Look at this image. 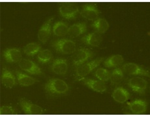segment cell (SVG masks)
<instances>
[{
  "mask_svg": "<svg viewBox=\"0 0 150 118\" xmlns=\"http://www.w3.org/2000/svg\"><path fill=\"white\" fill-rule=\"evenodd\" d=\"M43 89L46 94L52 98L66 95L70 91V87L67 83L59 78L48 79L43 86Z\"/></svg>",
  "mask_w": 150,
  "mask_h": 118,
  "instance_id": "6da1fadb",
  "label": "cell"
},
{
  "mask_svg": "<svg viewBox=\"0 0 150 118\" xmlns=\"http://www.w3.org/2000/svg\"><path fill=\"white\" fill-rule=\"evenodd\" d=\"M103 59L104 58H99L88 62H85L75 68L74 78L76 81L82 80L86 76H87L92 71L99 67L100 63L103 62Z\"/></svg>",
  "mask_w": 150,
  "mask_h": 118,
  "instance_id": "7a4b0ae2",
  "label": "cell"
},
{
  "mask_svg": "<svg viewBox=\"0 0 150 118\" xmlns=\"http://www.w3.org/2000/svg\"><path fill=\"white\" fill-rule=\"evenodd\" d=\"M51 46L57 53L62 54H73L76 50V43L69 39H59L52 41Z\"/></svg>",
  "mask_w": 150,
  "mask_h": 118,
  "instance_id": "3957f363",
  "label": "cell"
},
{
  "mask_svg": "<svg viewBox=\"0 0 150 118\" xmlns=\"http://www.w3.org/2000/svg\"><path fill=\"white\" fill-rule=\"evenodd\" d=\"M94 54L89 49L80 47L74 51L72 56V64L75 68L79 67L83 63L86 62L89 59L93 58Z\"/></svg>",
  "mask_w": 150,
  "mask_h": 118,
  "instance_id": "277c9868",
  "label": "cell"
},
{
  "mask_svg": "<svg viewBox=\"0 0 150 118\" xmlns=\"http://www.w3.org/2000/svg\"><path fill=\"white\" fill-rule=\"evenodd\" d=\"M59 13L65 19H75L79 13V7L75 3H63L59 7Z\"/></svg>",
  "mask_w": 150,
  "mask_h": 118,
  "instance_id": "5b68a950",
  "label": "cell"
},
{
  "mask_svg": "<svg viewBox=\"0 0 150 118\" xmlns=\"http://www.w3.org/2000/svg\"><path fill=\"white\" fill-rule=\"evenodd\" d=\"M127 85L134 93L139 94L140 95H143L146 93L148 89V83L142 77L135 76L128 80Z\"/></svg>",
  "mask_w": 150,
  "mask_h": 118,
  "instance_id": "8992f818",
  "label": "cell"
},
{
  "mask_svg": "<svg viewBox=\"0 0 150 118\" xmlns=\"http://www.w3.org/2000/svg\"><path fill=\"white\" fill-rule=\"evenodd\" d=\"M18 66L21 68V70L26 72L30 74L35 75V76H45V74L43 72L39 65L31 60L22 59L18 62Z\"/></svg>",
  "mask_w": 150,
  "mask_h": 118,
  "instance_id": "52a82bcc",
  "label": "cell"
},
{
  "mask_svg": "<svg viewBox=\"0 0 150 118\" xmlns=\"http://www.w3.org/2000/svg\"><path fill=\"white\" fill-rule=\"evenodd\" d=\"M19 105L22 111L27 115H43L44 109L25 99H19Z\"/></svg>",
  "mask_w": 150,
  "mask_h": 118,
  "instance_id": "ba28073f",
  "label": "cell"
},
{
  "mask_svg": "<svg viewBox=\"0 0 150 118\" xmlns=\"http://www.w3.org/2000/svg\"><path fill=\"white\" fill-rule=\"evenodd\" d=\"M124 72L129 76H143L150 77L149 71L135 63H127L122 67Z\"/></svg>",
  "mask_w": 150,
  "mask_h": 118,
  "instance_id": "9c48e42d",
  "label": "cell"
},
{
  "mask_svg": "<svg viewBox=\"0 0 150 118\" xmlns=\"http://www.w3.org/2000/svg\"><path fill=\"white\" fill-rule=\"evenodd\" d=\"M50 70L52 72L59 76L66 75L69 70L67 60L63 58H57L54 60L50 64Z\"/></svg>",
  "mask_w": 150,
  "mask_h": 118,
  "instance_id": "30bf717a",
  "label": "cell"
},
{
  "mask_svg": "<svg viewBox=\"0 0 150 118\" xmlns=\"http://www.w3.org/2000/svg\"><path fill=\"white\" fill-rule=\"evenodd\" d=\"M54 19V16H51L50 19H48L42 24L39 30L37 37H38L39 41L43 44H45L50 37L52 34V23Z\"/></svg>",
  "mask_w": 150,
  "mask_h": 118,
  "instance_id": "8fae6325",
  "label": "cell"
},
{
  "mask_svg": "<svg viewBox=\"0 0 150 118\" xmlns=\"http://www.w3.org/2000/svg\"><path fill=\"white\" fill-rule=\"evenodd\" d=\"M101 12L98 9L96 5L87 4L83 6L80 14L83 18L89 21H95L99 18V15Z\"/></svg>",
  "mask_w": 150,
  "mask_h": 118,
  "instance_id": "7c38bea8",
  "label": "cell"
},
{
  "mask_svg": "<svg viewBox=\"0 0 150 118\" xmlns=\"http://www.w3.org/2000/svg\"><path fill=\"white\" fill-rule=\"evenodd\" d=\"M11 70L3 68L1 74V83L5 87L12 89L17 85L16 77Z\"/></svg>",
  "mask_w": 150,
  "mask_h": 118,
  "instance_id": "4fadbf2b",
  "label": "cell"
},
{
  "mask_svg": "<svg viewBox=\"0 0 150 118\" xmlns=\"http://www.w3.org/2000/svg\"><path fill=\"white\" fill-rule=\"evenodd\" d=\"M148 104L146 100H135L134 101L127 103V108L133 114L142 115L147 111Z\"/></svg>",
  "mask_w": 150,
  "mask_h": 118,
  "instance_id": "5bb4252c",
  "label": "cell"
},
{
  "mask_svg": "<svg viewBox=\"0 0 150 118\" xmlns=\"http://www.w3.org/2000/svg\"><path fill=\"white\" fill-rule=\"evenodd\" d=\"M2 54L8 63L19 62L22 59V54L20 49L7 48L3 51Z\"/></svg>",
  "mask_w": 150,
  "mask_h": 118,
  "instance_id": "9a60e30c",
  "label": "cell"
},
{
  "mask_svg": "<svg viewBox=\"0 0 150 118\" xmlns=\"http://www.w3.org/2000/svg\"><path fill=\"white\" fill-rule=\"evenodd\" d=\"M82 83L87 87L98 93H104L107 91V87L105 83L99 79L96 80L90 78H83L82 79Z\"/></svg>",
  "mask_w": 150,
  "mask_h": 118,
  "instance_id": "2e32d148",
  "label": "cell"
},
{
  "mask_svg": "<svg viewBox=\"0 0 150 118\" xmlns=\"http://www.w3.org/2000/svg\"><path fill=\"white\" fill-rule=\"evenodd\" d=\"M80 41L84 44L92 47H99L103 41V37L101 34L96 31L83 36Z\"/></svg>",
  "mask_w": 150,
  "mask_h": 118,
  "instance_id": "e0dca14e",
  "label": "cell"
},
{
  "mask_svg": "<svg viewBox=\"0 0 150 118\" xmlns=\"http://www.w3.org/2000/svg\"><path fill=\"white\" fill-rule=\"evenodd\" d=\"M14 73H15L18 83L22 87H30V86L34 85L35 83L39 82V80L34 77L28 76V74L23 73L19 70H15Z\"/></svg>",
  "mask_w": 150,
  "mask_h": 118,
  "instance_id": "ac0fdd59",
  "label": "cell"
},
{
  "mask_svg": "<svg viewBox=\"0 0 150 118\" xmlns=\"http://www.w3.org/2000/svg\"><path fill=\"white\" fill-rule=\"evenodd\" d=\"M112 97L116 102L120 104H123L130 99L131 94L124 87H117L112 92Z\"/></svg>",
  "mask_w": 150,
  "mask_h": 118,
  "instance_id": "d6986e66",
  "label": "cell"
},
{
  "mask_svg": "<svg viewBox=\"0 0 150 118\" xmlns=\"http://www.w3.org/2000/svg\"><path fill=\"white\" fill-rule=\"evenodd\" d=\"M86 31H87V24L86 22H77L69 28L67 35L71 38H75L86 33Z\"/></svg>",
  "mask_w": 150,
  "mask_h": 118,
  "instance_id": "ffe728a7",
  "label": "cell"
},
{
  "mask_svg": "<svg viewBox=\"0 0 150 118\" xmlns=\"http://www.w3.org/2000/svg\"><path fill=\"white\" fill-rule=\"evenodd\" d=\"M69 26L67 23L58 21L54 23L52 27V33L54 36L57 37H63L68 34Z\"/></svg>",
  "mask_w": 150,
  "mask_h": 118,
  "instance_id": "44dd1931",
  "label": "cell"
},
{
  "mask_svg": "<svg viewBox=\"0 0 150 118\" xmlns=\"http://www.w3.org/2000/svg\"><path fill=\"white\" fill-rule=\"evenodd\" d=\"M91 28L99 34H105L109 28V24L106 19L103 18H98L91 23Z\"/></svg>",
  "mask_w": 150,
  "mask_h": 118,
  "instance_id": "7402d4cb",
  "label": "cell"
},
{
  "mask_svg": "<svg viewBox=\"0 0 150 118\" xmlns=\"http://www.w3.org/2000/svg\"><path fill=\"white\" fill-rule=\"evenodd\" d=\"M123 62V57L121 54H115L106 59L104 61L103 64L106 68H113L122 65Z\"/></svg>",
  "mask_w": 150,
  "mask_h": 118,
  "instance_id": "603a6c76",
  "label": "cell"
},
{
  "mask_svg": "<svg viewBox=\"0 0 150 118\" xmlns=\"http://www.w3.org/2000/svg\"><path fill=\"white\" fill-rule=\"evenodd\" d=\"M123 78V72L120 68H115L110 73V84L111 86L119 85L122 82Z\"/></svg>",
  "mask_w": 150,
  "mask_h": 118,
  "instance_id": "cb8c5ba5",
  "label": "cell"
},
{
  "mask_svg": "<svg viewBox=\"0 0 150 118\" xmlns=\"http://www.w3.org/2000/svg\"><path fill=\"white\" fill-rule=\"evenodd\" d=\"M53 58L52 52L49 49H43L40 51L37 55V60L41 64H47Z\"/></svg>",
  "mask_w": 150,
  "mask_h": 118,
  "instance_id": "d4e9b609",
  "label": "cell"
},
{
  "mask_svg": "<svg viewBox=\"0 0 150 118\" xmlns=\"http://www.w3.org/2000/svg\"><path fill=\"white\" fill-rule=\"evenodd\" d=\"M41 46L37 43H30L24 48V53L28 56H33L41 51Z\"/></svg>",
  "mask_w": 150,
  "mask_h": 118,
  "instance_id": "484cf974",
  "label": "cell"
},
{
  "mask_svg": "<svg viewBox=\"0 0 150 118\" xmlns=\"http://www.w3.org/2000/svg\"><path fill=\"white\" fill-rule=\"evenodd\" d=\"M93 75L100 81L106 82H108L110 78V71L105 68H99L95 72Z\"/></svg>",
  "mask_w": 150,
  "mask_h": 118,
  "instance_id": "4316f807",
  "label": "cell"
},
{
  "mask_svg": "<svg viewBox=\"0 0 150 118\" xmlns=\"http://www.w3.org/2000/svg\"><path fill=\"white\" fill-rule=\"evenodd\" d=\"M17 114L16 110L13 106L8 105L2 106L0 108V115H15Z\"/></svg>",
  "mask_w": 150,
  "mask_h": 118,
  "instance_id": "83f0119b",
  "label": "cell"
}]
</instances>
